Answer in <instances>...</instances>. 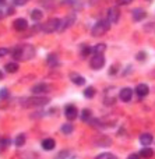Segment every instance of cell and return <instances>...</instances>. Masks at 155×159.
<instances>
[{"label": "cell", "mask_w": 155, "mask_h": 159, "mask_svg": "<svg viewBox=\"0 0 155 159\" xmlns=\"http://www.w3.org/2000/svg\"><path fill=\"white\" fill-rule=\"evenodd\" d=\"M13 56L17 60H28V59H31L34 56V48L30 46V45H25L22 48H17Z\"/></svg>", "instance_id": "6da1fadb"}, {"label": "cell", "mask_w": 155, "mask_h": 159, "mask_svg": "<svg viewBox=\"0 0 155 159\" xmlns=\"http://www.w3.org/2000/svg\"><path fill=\"white\" fill-rule=\"evenodd\" d=\"M109 28H111V22H109L108 20H101V21H98L97 24L92 27V35L101 36V35L108 32Z\"/></svg>", "instance_id": "7a4b0ae2"}, {"label": "cell", "mask_w": 155, "mask_h": 159, "mask_svg": "<svg viewBox=\"0 0 155 159\" xmlns=\"http://www.w3.org/2000/svg\"><path fill=\"white\" fill-rule=\"evenodd\" d=\"M50 99L46 96H41V98H28L24 102L25 106H43V105L49 103Z\"/></svg>", "instance_id": "3957f363"}, {"label": "cell", "mask_w": 155, "mask_h": 159, "mask_svg": "<svg viewBox=\"0 0 155 159\" xmlns=\"http://www.w3.org/2000/svg\"><path fill=\"white\" fill-rule=\"evenodd\" d=\"M74 21H75V16H74V14L66 16V18H64V20H60V22H59L57 31H59V32H63L64 30H67V28L71 27V25L74 24Z\"/></svg>", "instance_id": "277c9868"}, {"label": "cell", "mask_w": 155, "mask_h": 159, "mask_svg": "<svg viewBox=\"0 0 155 159\" xmlns=\"http://www.w3.org/2000/svg\"><path fill=\"white\" fill-rule=\"evenodd\" d=\"M59 22H60L59 18H50L46 24L42 25V31H43V32H48V34L55 32V31H57V28H59Z\"/></svg>", "instance_id": "5b68a950"}, {"label": "cell", "mask_w": 155, "mask_h": 159, "mask_svg": "<svg viewBox=\"0 0 155 159\" xmlns=\"http://www.w3.org/2000/svg\"><path fill=\"white\" fill-rule=\"evenodd\" d=\"M89 64H91V67H92L94 70H99V69H102L103 64H105V57H103V55H95L94 57L91 59Z\"/></svg>", "instance_id": "8992f818"}, {"label": "cell", "mask_w": 155, "mask_h": 159, "mask_svg": "<svg viewBox=\"0 0 155 159\" xmlns=\"http://www.w3.org/2000/svg\"><path fill=\"white\" fill-rule=\"evenodd\" d=\"M119 10H117L116 7H112L108 10V21L111 22V24H116L117 21H119Z\"/></svg>", "instance_id": "52a82bcc"}, {"label": "cell", "mask_w": 155, "mask_h": 159, "mask_svg": "<svg viewBox=\"0 0 155 159\" xmlns=\"http://www.w3.org/2000/svg\"><path fill=\"white\" fill-rule=\"evenodd\" d=\"M64 115H66V117L69 119V120H74V119H77L78 110L75 106L69 105V106H66V109H64Z\"/></svg>", "instance_id": "ba28073f"}, {"label": "cell", "mask_w": 155, "mask_h": 159, "mask_svg": "<svg viewBox=\"0 0 155 159\" xmlns=\"http://www.w3.org/2000/svg\"><path fill=\"white\" fill-rule=\"evenodd\" d=\"M13 27L16 31H25L28 28V22L25 18H17L16 21L13 22Z\"/></svg>", "instance_id": "9c48e42d"}, {"label": "cell", "mask_w": 155, "mask_h": 159, "mask_svg": "<svg viewBox=\"0 0 155 159\" xmlns=\"http://www.w3.org/2000/svg\"><path fill=\"white\" fill-rule=\"evenodd\" d=\"M131 96H133V91H131L130 88H123L119 92V98L122 99L123 102H129L131 99Z\"/></svg>", "instance_id": "30bf717a"}, {"label": "cell", "mask_w": 155, "mask_h": 159, "mask_svg": "<svg viewBox=\"0 0 155 159\" xmlns=\"http://www.w3.org/2000/svg\"><path fill=\"white\" fill-rule=\"evenodd\" d=\"M136 92H137V95L139 96H145V95H148V92H150V89H148V85L147 84H140V85H137V88H136Z\"/></svg>", "instance_id": "8fae6325"}, {"label": "cell", "mask_w": 155, "mask_h": 159, "mask_svg": "<svg viewBox=\"0 0 155 159\" xmlns=\"http://www.w3.org/2000/svg\"><path fill=\"white\" fill-rule=\"evenodd\" d=\"M55 145H56V143L52 138H45V140L42 141V148L46 149V151H52V149L55 148Z\"/></svg>", "instance_id": "7c38bea8"}, {"label": "cell", "mask_w": 155, "mask_h": 159, "mask_svg": "<svg viewBox=\"0 0 155 159\" xmlns=\"http://www.w3.org/2000/svg\"><path fill=\"white\" fill-rule=\"evenodd\" d=\"M49 91V87L46 84H38L35 87H32V92L34 93H46Z\"/></svg>", "instance_id": "4fadbf2b"}, {"label": "cell", "mask_w": 155, "mask_h": 159, "mask_svg": "<svg viewBox=\"0 0 155 159\" xmlns=\"http://www.w3.org/2000/svg\"><path fill=\"white\" fill-rule=\"evenodd\" d=\"M131 16H133V20H134V21H141V20L145 17V11L141 10V8H136V10H133Z\"/></svg>", "instance_id": "5bb4252c"}, {"label": "cell", "mask_w": 155, "mask_h": 159, "mask_svg": "<svg viewBox=\"0 0 155 159\" xmlns=\"http://www.w3.org/2000/svg\"><path fill=\"white\" fill-rule=\"evenodd\" d=\"M153 135L150 134V133H144V134L140 135V143L143 144V145H150L151 143H153Z\"/></svg>", "instance_id": "9a60e30c"}, {"label": "cell", "mask_w": 155, "mask_h": 159, "mask_svg": "<svg viewBox=\"0 0 155 159\" xmlns=\"http://www.w3.org/2000/svg\"><path fill=\"white\" fill-rule=\"evenodd\" d=\"M70 78H71V81L74 82L75 85H84L85 84V78L81 77V75H78V74H71Z\"/></svg>", "instance_id": "2e32d148"}, {"label": "cell", "mask_w": 155, "mask_h": 159, "mask_svg": "<svg viewBox=\"0 0 155 159\" xmlns=\"http://www.w3.org/2000/svg\"><path fill=\"white\" fill-rule=\"evenodd\" d=\"M105 49H106L105 43H98V45H95V46L92 48V52H94L95 55H102V53L105 52Z\"/></svg>", "instance_id": "e0dca14e"}, {"label": "cell", "mask_w": 155, "mask_h": 159, "mask_svg": "<svg viewBox=\"0 0 155 159\" xmlns=\"http://www.w3.org/2000/svg\"><path fill=\"white\" fill-rule=\"evenodd\" d=\"M6 71H8V73L18 71V64L14 63V61H11V63H7V64H6Z\"/></svg>", "instance_id": "ac0fdd59"}, {"label": "cell", "mask_w": 155, "mask_h": 159, "mask_svg": "<svg viewBox=\"0 0 155 159\" xmlns=\"http://www.w3.org/2000/svg\"><path fill=\"white\" fill-rule=\"evenodd\" d=\"M42 11L41 10H32V13H31V18L35 20V21H39V20L42 18Z\"/></svg>", "instance_id": "d6986e66"}, {"label": "cell", "mask_w": 155, "mask_h": 159, "mask_svg": "<svg viewBox=\"0 0 155 159\" xmlns=\"http://www.w3.org/2000/svg\"><path fill=\"white\" fill-rule=\"evenodd\" d=\"M140 154H141L143 158H151V157H153V154H154V151L151 148H144V149H141V151H140Z\"/></svg>", "instance_id": "ffe728a7"}, {"label": "cell", "mask_w": 155, "mask_h": 159, "mask_svg": "<svg viewBox=\"0 0 155 159\" xmlns=\"http://www.w3.org/2000/svg\"><path fill=\"white\" fill-rule=\"evenodd\" d=\"M73 130H74V127H73V124H70V123H66L62 126V131H63L64 134H70Z\"/></svg>", "instance_id": "44dd1931"}, {"label": "cell", "mask_w": 155, "mask_h": 159, "mask_svg": "<svg viewBox=\"0 0 155 159\" xmlns=\"http://www.w3.org/2000/svg\"><path fill=\"white\" fill-rule=\"evenodd\" d=\"M84 96H85V98H94L95 96V88L88 87L85 91H84Z\"/></svg>", "instance_id": "7402d4cb"}, {"label": "cell", "mask_w": 155, "mask_h": 159, "mask_svg": "<svg viewBox=\"0 0 155 159\" xmlns=\"http://www.w3.org/2000/svg\"><path fill=\"white\" fill-rule=\"evenodd\" d=\"M24 144H25V135H24V134L17 135V138H16V145H17V147H21V145H24Z\"/></svg>", "instance_id": "603a6c76"}, {"label": "cell", "mask_w": 155, "mask_h": 159, "mask_svg": "<svg viewBox=\"0 0 155 159\" xmlns=\"http://www.w3.org/2000/svg\"><path fill=\"white\" fill-rule=\"evenodd\" d=\"M95 159H116V157H115L113 154H109V152H105V154H101L98 155Z\"/></svg>", "instance_id": "cb8c5ba5"}, {"label": "cell", "mask_w": 155, "mask_h": 159, "mask_svg": "<svg viewBox=\"0 0 155 159\" xmlns=\"http://www.w3.org/2000/svg\"><path fill=\"white\" fill-rule=\"evenodd\" d=\"M48 63H49L50 66H55V64H57V56H56V55H50Z\"/></svg>", "instance_id": "d4e9b609"}, {"label": "cell", "mask_w": 155, "mask_h": 159, "mask_svg": "<svg viewBox=\"0 0 155 159\" xmlns=\"http://www.w3.org/2000/svg\"><path fill=\"white\" fill-rule=\"evenodd\" d=\"M91 117V110H88V109H84L83 110V120H88V119Z\"/></svg>", "instance_id": "484cf974"}, {"label": "cell", "mask_w": 155, "mask_h": 159, "mask_svg": "<svg viewBox=\"0 0 155 159\" xmlns=\"http://www.w3.org/2000/svg\"><path fill=\"white\" fill-rule=\"evenodd\" d=\"M8 96V91L6 89V88H3V89H0V98L2 99H6Z\"/></svg>", "instance_id": "4316f807"}, {"label": "cell", "mask_w": 155, "mask_h": 159, "mask_svg": "<svg viewBox=\"0 0 155 159\" xmlns=\"http://www.w3.org/2000/svg\"><path fill=\"white\" fill-rule=\"evenodd\" d=\"M64 158H67V151H62V152H59V155L56 157L55 159H64Z\"/></svg>", "instance_id": "83f0119b"}, {"label": "cell", "mask_w": 155, "mask_h": 159, "mask_svg": "<svg viewBox=\"0 0 155 159\" xmlns=\"http://www.w3.org/2000/svg\"><path fill=\"white\" fill-rule=\"evenodd\" d=\"M92 52V48H84V49H83V56H88L89 55V53H91Z\"/></svg>", "instance_id": "f1b7e54d"}, {"label": "cell", "mask_w": 155, "mask_h": 159, "mask_svg": "<svg viewBox=\"0 0 155 159\" xmlns=\"http://www.w3.org/2000/svg\"><path fill=\"white\" fill-rule=\"evenodd\" d=\"M8 53V50L6 49V48H0V56H4V55H7Z\"/></svg>", "instance_id": "f546056e"}, {"label": "cell", "mask_w": 155, "mask_h": 159, "mask_svg": "<svg viewBox=\"0 0 155 159\" xmlns=\"http://www.w3.org/2000/svg\"><path fill=\"white\" fill-rule=\"evenodd\" d=\"M137 59H139V60H144V59H145V55H144V52H140L139 55H137Z\"/></svg>", "instance_id": "4dcf8cb0"}, {"label": "cell", "mask_w": 155, "mask_h": 159, "mask_svg": "<svg viewBox=\"0 0 155 159\" xmlns=\"http://www.w3.org/2000/svg\"><path fill=\"white\" fill-rule=\"evenodd\" d=\"M131 0H117V4H129Z\"/></svg>", "instance_id": "1f68e13d"}, {"label": "cell", "mask_w": 155, "mask_h": 159, "mask_svg": "<svg viewBox=\"0 0 155 159\" xmlns=\"http://www.w3.org/2000/svg\"><path fill=\"white\" fill-rule=\"evenodd\" d=\"M127 159H140V155H137V154H131V155H129V158Z\"/></svg>", "instance_id": "d6a6232c"}, {"label": "cell", "mask_w": 155, "mask_h": 159, "mask_svg": "<svg viewBox=\"0 0 155 159\" xmlns=\"http://www.w3.org/2000/svg\"><path fill=\"white\" fill-rule=\"evenodd\" d=\"M14 2H16L17 4H24V3H27L28 0H14Z\"/></svg>", "instance_id": "836d02e7"}, {"label": "cell", "mask_w": 155, "mask_h": 159, "mask_svg": "<svg viewBox=\"0 0 155 159\" xmlns=\"http://www.w3.org/2000/svg\"><path fill=\"white\" fill-rule=\"evenodd\" d=\"M6 3V0H0V6H3Z\"/></svg>", "instance_id": "e575fe53"}, {"label": "cell", "mask_w": 155, "mask_h": 159, "mask_svg": "<svg viewBox=\"0 0 155 159\" xmlns=\"http://www.w3.org/2000/svg\"><path fill=\"white\" fill-rule=\"evenodd\" d=\"M2 78H3V73L0 71V80H2Z\"/></svg>", "instance_id": "d590c367"}, {"label": "cell", "mask_w": 155, "mask_h": 159, "mask_svg": "<svg viewBox=\"0 0 155 159\" xmlns=\"http://www.w3.org/2000/svg\"><path fill=\"white\" fill-rule=\"evenodd\" d=\"M2 17H3V13H2V11H0V18H2Z\"/></svg>", "instance_id": "8d00e7d4"}]
</instances>
